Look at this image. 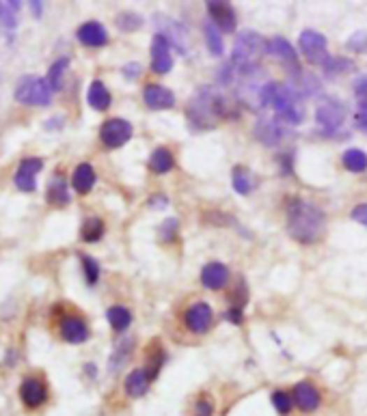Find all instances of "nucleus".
Returning a JSON list of instances; mask_svg holds the SVG:
<instances>
[{"mask_svg": "<svg viewBox=\"0 0 367 416\" xmlns=\"http://www.w3.org/2000/svg\"><path fill=\"white\" fill-rule=\"evenodd\" d=\"M324 212L303 199H292L287 205V233L298 244H315L324 236Z\"/></svg>", "mask_w": 367, "mask_h": 416, "instance_id": "nucleus-1", "label": "nucleus"}, {"mask_svg": "<svg viewBox=\"0 0 367 416\" xmlns=\"http://www.w3.org/2000/svg\"><path fill=\"white\" fill-rule=\"evenodd\" d=\"M227 99L214 93V89H201L197 97L190 99L188 103V121L190 127L197 129H208L214 127L218 119L227 117Z\"/></svg>", "mask_w": 367, "mask_h": 416, "instance_id": "nucleus-2", "label": "nucleus"}, {"mask_svg": "<svg viewBox=\"0 0 367 416\" xmlns=\"http://www.w3.org/2000/svg\"><path fill=\"white\" fill-rule=\"evenodd\" d=\"M271 106L277 110V121L279 123H289V125H301L305 119V106L303 97L296 93L292 85H279L275 83L273 91V103Z\"/></svg>", "mask_w": 367, "mask_h": 416, "instance_id": "nucleus-3", "label": "nucleus"}, {"mask_svg": "<svg viewBox=\"0 0 367 416\" xmlns=\"http://www.w3.org/2000/svg\"><path fill=\"white\" fill-rule=\"evenodd\" d=\"M268 55V43L253 31H244L238 35L233 52H231V63L236 69H251L257 67V57Z\"/></svg>", "mask_w": 367, "mask_h": 416, "instance_id": "nucleus-4", "label": "nucleus"}, {"mask_svg": "<svg viewBox=\"0 0 367 416\" xmlns=\"http://www.w3.org/2000/svg\"><path fill=\"white\" fill-rule=\"evenodd\" d=\"M15 99L24 106H50L52 87L48 83V78L24 76L15 87Z\"/></svg>", "mask_w": 367, "mask_h": 416, "instance_id": "nucleus-5", "label": "nucleus"}, {"mask_svg": "<svg viewBox=\"0 0 367 416\" xmlns=\"http://www.w3.org/2000/svg\"><path fill=\"white\" fill-rule=\"evenodd\" d=\"M298 45L303 50V55L307 57L309 63H315V65H324L326 59L331 57L326 52V37L317 31H303L301 37H298Z\"/></svg>", "mask_w": 367, "mask_h": 416, "instance_id": "nucleus-6", "label": "nucleus"}, {"mask_svg": "<svg viewBox=\"0 0 367 416\" xmlns=\"http://www.w3.org/2000/svg\"><path fill=\"white\" fill-rule=\"evenodd\" d=\"M100 138L104 143V147L108 149H117V147H124L130 138H132V125L126 119H108L102 123L100 129Z\"/></svg>", "mask_w": 367, "mask_h": 416, "instance_id": "nucleus-7", "label": "nucleus"}, {"mask_svg": "<svg viewBox=\"0 0 367 416\" xmlns=\"http://www.w3.org/2000/svg\"><path fill=\"white\" fill-rule=\"evenodd\" d=\"M315 121L317 125H322L324 129H331L333 132V129L341 127V123L346 121V106L335 97L324 99L315 110Z\"/></svg>", "mask_w": 367, "mask_h": 416, "instance_id": "nucleus-8", "label": "nucleus"}, {"mask_svg": "<svg viewBox=\"0 0 367 416\" xmlns=\"http://www.w3.org/2000/svg\"><path fill=\"white\" fill-rule=\"evenodd\" d=\"M156 29H158V35H162L168 45H175L182 55H186L188 52V35L184 31V26L175 20H171V17H164V15H156Z\"/></svg>", "mask_w": 367, "mask_h": 416, "instance_id": "nucleus-9", "label": "nucleus"}, {"mask_svg": "<svg viewBox=\"0 0 367 416\" xmlns=\"http://www.w3.org/2000/svg\"><path fill=\"white\" fill-rule=\"evenodd\" d=\"M43 168V160L41 158H27L22 160L17 171H15V188L22 192H35L37 190V175Z\"/></svg>", "mask_w": 367, "mask_h": 416, "instance_id": "nucleus-10", "label": "nucleus"}, {"mask_svg": "<svg viewBox=\"0 0 367 416\" xmlns=\"http://www.w3.org/2000/svg\"><path fill=\"white\" fill-rule=\"evenodd\" d=\"M212 320H214L212 306L206 304V302L192 304L190 308H186V313H184V324L194 334H206L212 326Z\"/></svg>", "mask_w": 367, "mask_h": 416, "instance_id": "nucleus-11", "label": "nucleus"}, {"mask_svg": "<svg viewBox=\"0 0 367 416\" xmlns=\"http://www.w3.org/2000/svg\"><path fill=\"white\" fill-rule=\"evenodd\" d=\"M268 55H273V57H277L289 71H292V76H301L303 73V69H301V65H298V57H296V50L292 48V43L287 41V39H283V37H275V39H271L268 41Z\"/></svg>", "mask_w": 367, "mask_h": 416, "instance_id": "nucleus-12", "label": "nucleus"}, {"mask_svg": "<svg viewBox=\"0 0 367 416\" xmlns=\"http://www.w3.org/2000/svg\"><path fill=\"white\" fill-rule=\"evenodd\" d=\"M208 5V15L212 20V24L216 26L218 31L223 33H233L236 26H238V20H236V13L233 9L227 5V3H220V0H210Z\"/></svg>", "mask_w": 367, "mask_h": 416, "instance_id": "nucleus-13", "label": "nucleus"}, {"mask_svg": "<svg viewBox=\"0 0 367 416\" xmlns=\"http://www.w3.org/2000/svg\"><path fill=\"white\" fill-rule=\"evenodd\" d=\"M20 399L27 408H39L48 399V386L39 378H27L20 386Z\"/></svg>", "mask_w": 367, "mask_h": 416, "instance_id": "nucleus-14", "label": "nucleus"}, {"mask_svg": "<svg viewBox=\"0 0 367 416\" xmlns=\"http://www.w3.org/2000/svg\"><path fill=\"white\" fill-rule=\"evenodd\" d=\"M143 99L152 110H168L175 106V95L162 85H147L143 89Z\"/></svg>", "mask_w": 367, "mask_h": 416, "instance_id": "nucleus-15", "label": "nucleus"}, {"mask_svg": "<svg viewBox=\"0 0 367 416\" xmlns=\"http://www.w3.org/2000/svg\"><path fill=\"white\" fill-rule=\"evenodd\" d=\"M294 403H296L301 412H313L322 403L320 391L311 382H298L294 386Z\"/></svg>", "mask_w": 367, "mask_h": 416, "instance_id": "nucleus-16", "label": "nucleus"}, {"mask_svg": "<svg viewBox=\"0 0 367 416\" xmlns=\"http://www.w3.org/2000/svg\"><path fill=\"white\" fill-rule=\"evenodd\" d=\"M152 69L156 73H168L173 69V57H171V45L168 41L156 33L154 43H152Z\"/></svg>", "mask_w": 367, "mask_h": 416, "instance_id": "nucleus-17", "label": "nucleus"}, {"mask_svg": "<svg viewBox=\"0 0 367 416\" xmlns=\"http://www.w3.org/2000/svg\"><path fill=\"white\" fill-rule=\"evenodd\" d=\"M253 134L259 143H264L266 147H275L281 143V138L285 136V129L283 125H279V121H273V119H261L257 121Z\"/></svg>", "mask_w": 367, "mask_h": 416, "instance_id": "nucleus-18", "label": "nucleus"}, {"mask_svg": "<svg viewBox=\"0 0 367 416\" xmlns=\"http://www.w3.org/2000/svg\"><path fill=\"white\" fill-rule=\"evenodd\" d=\"M78 39L87 48H102L108 43V33L100 22H85L78 29Z\"/></svg>", "mask_w": 367, "mask_h": 416, "instance_id": "nucleus-19", "label": "nucleus"}, {"mask_svg": "<svg viewBox=\"0 0 367 416\" xmlns=\"http://www.w3.org/2000/svg\"><path fill=\"white\" fill-rule=\"evenodd\" d=\"M89 326L85 324V320L80 317H63L61 322V336L67 343H85L89 339Z\"/></svg>", "mask_w": 367, "mask_h": 416, "instance_id": "nucleus-20", "label": "nucleus"}, {"mask_svg": "<svg viewBox=\"0 0 367 416\" xmlns=\"http://www.w3.org/2000/svg\"><path fill=\"white\" fill-rule=\"evenodd\" d=\"M201 282H203V287H208L212 292L223 289L225 285L229 282V270L223 264L212 261V264H208L201 270Z\"/></svg>", "mask_w": 367, "mask_h": 416, "instance_id": "nucleus-21", "label": "nucleus"}, {"mask_svg": "<svg viewBox=\"0 0 367 416\" xmlns=\"http://www.w3.org/2000/svg\"><path fill=\"white\" fill-rule=\"evenodd\" d=\"M71 186L78 194H89L95 186V171L91 164H78L76 171L71 175Z\"/></svg>", "mask_w": 367, "mask_h": 416, "instance_id": "nucleus-22", "label": "nucleus"}, {"mask_svg": "<svg viewBox=\"0 0 367 416\" xmlns=\"http://www.w3.org/2000/svg\"><path fill=\"white\" fill-rule=\"evenodd\" d=\"M87 101L89 106L95 110H108L110 108V91L106 89V85L102 80H93L89 91H87Z\"/></svg>", "mask_w": 367, "mask_h": 416, "instance_id": "nucleus-23", "label": "nucleus"}, {"mask_svg": "<svg viewBox=\"0 0 367 416\" xmlns=\"http://www.w3.org/2000/svg\"><path fill=\"white\" fill-rule=\"evenodd\" d=\"M150 384H152V378L145 369H134L128 378H126V393L134 399L143 397L147 391H150Z\"/></svg>", "mask_w": 367, "mask_h": 416, "instance_id": "nucleus-24", "label": "nucleus"}, {"mask_svg": "<svg viewBox=\"0 0 367 416\" xmlns=\"http://www.w3.org/2000/svg\"><path fill=\"white\" fill-rule=\"evenodd\" d=\"M173 166H175V158H173V153H171L166 147H158L150 155V168L156 175H164L168 171H173Z\"/></svg>", "mask_w": 367, "mask_h": 416, "instance_id": "nucleus-25", "label": "nucleus"}, {"mask_svg": "<svg viewBox=\"0 0 367 416\" xmlns=\"http://www.w3.org/2000/svg\"><path fill=\"white\" fill-rule=\"evenodd\" d=\"M132 350H134V339H124V341H119L113 356H110V362H108V367H110V373H117L121 367L126 365L128 358L132 356Z\"/></svg>", "mask_w": 367, "mask_h": 416, "instance_id": "nucleus-26", "label": "nucleus"}, {"mask_svg": "<svg viewBox=\"0 0 367 416\" xmlns=\"http://www.w3.org/2000/svg\"><path fill=\"white\" fill-rule=\"evenodd\" d=\"M106 320L115 332H126L132 324V313L126 306H110L106 310Z\"/></svg>", "mask_w": 367, "mask_h": 416, "instance_id": "nucleus-27", "label": "nucleus"}, {"mask_svg": "<svg viewBox=\"0 0 367 416\" xmlns=\"http://www.w3.org/2000/svg\"><path fill=\"white\" fill-rule=\"evenodd\" d=\"M48 201L52 205H67L69 203V192H67V184L61 175H55L50 186H48Z\"/></svg>", "mask_w": 367, "mask_h": 416, "instance_id": "nucleus-28", "label": "nucleus"}, {"mask_svg": "<svg viewBox=\"0 0 367 416\" xmlns=\"http://www.w3.org/2000/svg\"><path fill=\"white\" fill-rule=\"evenodd\" d=\"M233 188L238 194H249L255 188V177L249 168L236 166L233 168Z\"/></svg>", "mask_w": 367, "mask_h": 416, "instance_id": "nucleus-29", "label": "nucleus"}, {"mask_svg": "<svg viewBox=\"0 0 367 416\" xmlns=\"http://www.w3.org/2000/svg\"><path fill=\"white\" fill-rule=\"evenodd\" d=\"M341 162H344V166L352 173H363L367 168V153L361 149H348L344 155H341Z\"/></svg>", "mask_w": 367, "mask_h": 416, "instance_id": "nucleus-30", "label": "nucleus"}, {"mask_svg": "<svg viewBox=\"0 0 367 416\" xmlns=\"http://www.w3.org/2000/svg\"><path fill=\"white\" fill-rule=\"evenodd\" d=\"M104 220L102 218H87L85 220V224H82V229H80V233H82V240L85 242H89V244H93V242H97V240H102V236H104Z\"/></svg>", "mask_w": 367, "mask_h": 416, "instance_id": "nucleus-31", "label": "nucleus"}, {"mask_svg": "<svg viewBox=\"0 0 367 416\" xmlns=\"http://www.w3.org/2000/svg\"><path fill=\"white\" fill-rule=\"evenodd\" d=\"M69 67V59H59L50 65V69H48V83H50L52 91H59L63 87V78H65V71Z\"/></svg>", "mask_w": 367, "mask_h": 416, "instance_id": "nucleus-32", "label": "nucleus"}, {"mask_svg": "<svg viewBox=\"0 0 367 416\" xmlns=\"http://www.w3.org/2000/svg\"><path fill=\"white\" fill-rule=\"evenodd\" d=\"M20 5L22 3H0V29L5 31H13L15 29V13L20 11Z\"/></svg>", "mask_w": 367, "mask_h": 416, "instance_id": "nucleus-33", "label": "nucleus"}, {"mask_svg": "<svg viewBox=\"0 0 367 416\" xmlns=\"http://www.w3.org/2000/svg\"><path fill=\"white\" fill-rule=\"evenodd\" d=\"M206 43L214 57H223V39H220V31L212 22L206 24Z\"/></svg>", "mask_w": 367, "mask_h": 416, "instance_id": "nucleus-34", "label": "nucleus"}, {"mask_svg": "<svg viewBox=\"0 0 367 416\" xmlns=\"http://www.w3.org/2000/svg\"><path fill=\"white\" fill-rule=\"evenodd\" d=\"M324 67V73L326 76H339V73H346L348 69H354V63L352 61H348V59H341V57H329L326 59V63L322 65Z\"/></svg>", "mask_w": 367, "mask_h": 416, "instance_id": "nucleus-35", "label": "nucleus"}, {"mask_svg": "<svg viewBox=\"0 0 367 416\" xmlns=\"http://www.w3.org/2000/svg\"><path fill=\"white\" fill-rule=\"evenodd\" d=\"M117 26H119L121 31L132 33V31H138L141 26H143V17H141L138 13L124 11V13H119V15H117Z\"/></svg>", "mask_w": 367, "mask_h": 416, "instance_id": "nucleus-36", "label": "nucleus"}, {"mask_svg": "<svg viewBox=\"0 0 367 416\" xmlns=\"http://www.w3.org/2000/svg\"><path fill=\"white\" fill-rule=\"evenodd\" d=\"M82 270H85V278L89 285H95L100 280V264H97L93 257L82 254Z\"/></svg>", "mask_w": 367, "mask_h": 416, "instance_id": "nucleus-37", "label": "nucleus"}, {"mask_svg": "<svg viewBox=\"0 0 367 416\" xmlns=\"http://www.w3.org/2000/svg\"><path fill=\"white\" fill-rule=\"evenodd\" d=\"M162 362H164L162 347H158V350H152V352H150V360H147V367H145V371L150 373L152 382L158 378V373H160V367H162Z\"/></svg>", "mask_w": 367, "mask_h": 416, "instance_id": "nucleus-38", "label": "nucleus"}, {"mask_svg": "<svg viewBox=\"0 0 367 416\" xmlns=\"http://www.w3.org/2000/svg\"><path fill=\"white\" fill-rule=\"evenodd\" d=\"M273 406H275V410L281 414V416H287L289 412H292V408H294V397H289L287 393H283V391H277V393H273Z\"/></svg>", "mask_w": 367, "mask_h": 416, "instance_id": "nucleus-39", "label": "nucleus"}, {"mask_svg": "<svg viewBox=\"0 0 367 416\" xmlns=\"http://www.w3.org/2000/svg\"><path fill=\"white\" fill-rule=\"evenodd\" d=\"M178 227H180L178 218H166V220L160 224V229H158L160 240H162L164 244L173 242V240H175V236H178Z\"/></svg>", "mask_w": 367, "mask_h": 416, "instance_id": "nucleus-40", "label": "nucleus"}, {"mask_svg": "<svg viewBox=\"0 0 367 416\" xmlns=\"http://www.w3.org/2000/svg\"><path fill=\"white\" fill-rule=\"evenodd\" d=\"M192 416H214V403L210 397H199L197 403H194V412Z\"/></svg>", "mask_w": 367, "mask_h": 416, "instance_id": "nucleus-41", "label": "nucleus"}, {"mask_svg": "<svg viewBox=\"0 0 367 416\" xmlns=\"http://www.w3.org/2000/svg\"><path fill=\"white\" fill-rule=\"evenodd\" d=\"M352 52H367V33L361 31V33H354L348 43H346Z\"/></svg>", "mask_w": 367, "mask_h": 416, "instance_id": "nucleus-42", "label": "nucleus"}, {"mask_svg": "<svg viewBox=\"0 0 367 416\" xmlns=\"http://www.w3.org/2000/svg\"><path fill=\"white\" fill-rule=\"evenodd\" d=\"M357 125L363 132H367V101H359V113H357Z\"/></svg>", "mask_w": 367, "mask_h": 416, "instance_id": "nucleus-43", "label": "nucleus"}, {"mask_svg": "<svg viewBox=\"0 0 367 416\" xmlns=\"http://www.w3.org/2000/svg\"><path fill=\"white\" fill-rule=\"evenodd\" d=\"M354 93L359 97V101H367V76H361L357 85H354Z\"/></svg>", "mask_w": 367, "mask_h": 416, "instance_id": "nucleus-44", "label": "nucleus"}, {"mask_svg": "<svg viewBox=\"0 0 367 416\" xmlns=\"http://www.w3.org/2000/svg\"><path fill=\"white\" fill-rule=\"evenodd\" d=\"M352 220H357L359 224L367 227V205H357L352 210Z\"/></svg>", "mask_w": 367, "mask_h": 416, "instance_id": "nucleus-45", "label": "nucleus"}, {"mask_svg": "<svg viewBox=\"0 0 367 416\" xmlns=\"http://www.w3.org/2000/svg\"><path fill=\"white\" fill-rule=\"evenodd\" d=\"M225 320L231 322V324H240L242 322V308L240 306H233V308L225 310Z\"/></svg>", "mask_w": 367, "mask_h": 416, "instance_id": "nucleus-46", "label": "nucleus"}, {"mask_svg": "<svg viewBox=\"0 0 367 416\" xmlns=\"http://www.w3.org/2000/svg\"><path fill=\"white\" fill-rule=\"evenodd\" d=\"M124 73H126L128 80H134V78L141 73V65H138V63H130V65L124 67Z\"/></svg>", "mask_w": 367, "mask_h": 416, "instance_id": "nucleus-47", "label": "nucleus"}, {"mask_svg": "<svg viewBox=\"0 0 367 416\" xmlns=\"http://www.w3.org/2000/svg\"><path fill=\"white\" fill-rule=\"evenodd\" d=\"M150 205H152V207H156V205H158V207H164V205H166V199H164L162 194H154L152 201H150Z\"/></svg>", "mask_w": 367, "mask_h": 416, "instance_id": "nucleus-48", "label": "nucleus"}, {"mask_svg": "<svg viewBox=\"0 0 367 416\" xmlns=\"http://www.w3.org/2000/svg\"><path fill=\"white\" fill-rule=\"evenodd\" d=\"M29 5H31V9L35 11V15L41 13V5H43V3H39V0H33V3H29Z\"/></svg>", "mask_w": 367, "mask_h": 416, "instance_id": "nucleus-49", "label": "nucleus"}]
</instances>
